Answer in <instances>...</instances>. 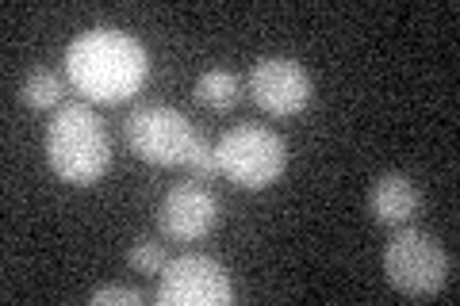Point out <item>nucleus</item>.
I'll use <instances>...</instances> for the list:
<instances>
[{"instance_id": "423d86ee", "label": "nucleus", "mask_w": 460, "mask_h": 306, "mask_svg": "<svg viewBox=\"0 0 460 306\" xmlns=\"http://www.w3.org/2000/svg\"><path fill=\"white\" fill-rule=\"evenodd\" d=\"M154 299L162 306H230L234 302V280L215 257L184 253L162 268Z\"/></svg>"}, {"instance_id": "9b49d317", "label": "nucleus", "mask_w": 460, "mask_h": 306, "mask_svg": "<svg viewBox=\"0 0 460 306\" xmlns=\"http://www.w3.org/2000/svg\"><path fill=\"white\" fill-rule=\"evenodd\" d=\"M20 100L27 108H35V111H47V108H62L66 104V77H58L54 69H47V66H39V69H31L23 77V84H20Z\"/></svg>"}, {"instance_id": "6e6552de", "label": "nucleus", "mask_w": 460, "mask_h": 306, "mask_svg": "<svg viewBox=\"0 0 460 306\" xmlns=\"http://www.w3.org/2000/svg\"><path fill=\"white\" fill-rule=\"evenodd\" d=\"M219 196L199 180H184L172 184L169 192L157 203V230L162 238L177 241V245H192L204 241L215 226H219Z\"/></svg>"}, {"instance_id": "1a4fd4ad", "label": "nucleus", "mask_w": 460, "mask_h": 306, "mask_svg": "<svg viewBox=\"0 0 460 306\" xmlns=\"http://www.w3.org/2000/svg\"><path fill=\"white\" fill-rule=\"evenodd\" d=\"M368 214L380 226H392V230L414 226V218L422 214V188L407 172H384V177L372 180Z\"/></svg>"}, {"instance_id": "7ed1b4c3", "label": "nucleus", "mask_w": 460, "mask_h": 306, "mask_svg": "<svg viewBox=\"0 0 460 306\" xmlns=\"http://www.w3.org/2000/svg\"><path fill=\"white\" fill-rule=\"evenodd\" d=\"M219 172L242 192H265L288 169V142L261 123H238L215 145Z\"/></svg>"}, {"instance_id": "20e7f679", "label": "nucleus", "mask_w": 460, "mask_h": 306, "mask_svg": "<svg viewBox=\"0 0 460 306\" xmlns=\"http://www.w3.org/2000/svg\"><path fill=\"white\" fill-rule=\"evenodd\" d=\"M123 138L138 162L157 169H184L196 142L204 138L189 115L169 104H138L123 123Z\"/></svg>"}, {"instance_id": "ddd939ff", "label": "nucleus", "mask_w": 460, "mask_h": 306, "mask_svg": "<svg viewBox=\"0 0 460 306\" xmlns=\"http://www.w3.org/2000/svg\"><path fill=\"white\" fill-rule=\"evenodd\" d=\"M184 169L192 172V180L199 184H211V180H219L223 172H219V157H215V145L208 138H199L196 142V150L189 153V162H184Z\"/></svg>"}, {"instance_id": "f257e3e1", "label": "nucleus", "mask_w": 460, "mask_h": 306, "mask_svg": "<svg viewBox=\"0 0 460 306\" xmlns=\"http://www.w3.org/2000/svg\"><path fill=\"white\" fill-rule=\"evenodd\" d=\"M66 81L89 104H127L146 89L150 54L119 27H93L66 47Z\"/></svg>"}, {"instance_id": "4468645a", "label": "nucleus", "mask_w": 460, "mask_h": 306, "mask_svg": "<svg viewBox=\"0 0 460 306\" xmlns=\"http://www.w3.org/2000/svg\"><path fill=\"white\" fill-rule=\"evenodd\" d=\"M142 299H146V295H142V291L138 287H119V284H108V287H96L93 291V295H89V302L93 306H111V302H123V306H142Z\"/></svg>"}, {"instance_id": "0eeeda50", "label": "nucleus", "mask_w": 460, "mask_h": 306, "mask_svg": "<svg viewBox=\"0 0 460 306\" xmlns=\"http://www.w3.org/2000/svg\"><path fill=\"white\" fill-rule=\"evenodd\" d=\"M311 73L304 69V62L284 54H269L261 62H253L250 69V96L253 104L265 115H277V119H292L311 104Z\"/></svg>"}, {"instance_id": "f03ea898", "label": "nucleus", "mask_w": 460, "mask_h": 306, "mask_svg": "<svg viewBox=\"0 0 460 306\" xmlns=\"http://www.w3.org/2000/svg\"><path fill=\"white\" fill-rule=\"evenodd\" d=\"M47 165L54 169V177H62L66 184L89 188L100 177H108L111 169V138L104 130V119L74 100L54 111V119L47 123Z\"/></svg>"}, {"instance_id": "9d476101", "label": "nucleus", "mask_w": 460, "mask_h": 306, "mask_svg": "<svg viewBox=\"0 0 460 306\" xmlns=\"http://www.w3.org/2000/svg\"><path fill=\"white\" fill-rule=\"evenodd\" d=\"M196 100L208 111L226 115L230 108H238L242 84H238V77L230 69H208V73H199V81H196Z\"/></svg>"}, {"instance_id": "39448f33", "label": "nucleus", "mask_w": 460, "mask_h": 306, "mask_svg": "<svg viewBox=\"0 0 460 306\" xmlns=\"http://www.w3.org/2000/svg\"><path fill=\"white\" fill-rule=\"evenodd\" d=\"M384 275L402 295L429 299L449 284L453 257L438 238H429L414 226H399L392 241L384 245Z\"/></svg>"}, {"instance_id": "f8f14e48", "label": "nucleus", "mask_w": 460, "mask_h": 306, "mask_svg": "<svg viewBox=\"0 0 460 306\" xmlns=\"http://www.w3.org/2000/svg\"><path fill=\"white\" fill-rule=\"evenodd\" d=\"M127 265L142 275H162V268L169 265V253L157 238H138L131 249H127Z\"/></svg>"}]
</instances>
